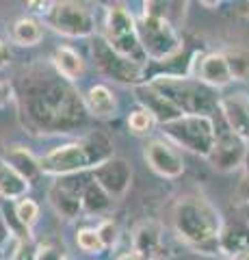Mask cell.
<instances>
[{
    "mask_svg": "<svg viewBox=\"0 0 249 260\" xmlns=\"http://www.w3.org/2000/svg\"><path fill=\"white\" fill-rule=\"evenodd\" d=\"M245 223L249 225V206H245Z\"/></svg>",
    "mask_w": 249,
    "mask_h": 260,
    "instance_id": "37",
    "label": "cell"
},
{
    "mask_svg": "<svg viewBox=\"0 0 249 260\" xmlns=\"http://www.w3.org/2000/svg\"><path fill=\"white\" fill-rule=\"evenodd\" d=\"M152 126H154V117H152L146 109H136L128 115V128H130L134 135H148Z\"/></svg>",
    "mask_w": 249,
    "mask_h": 260,
    "instance_id": "27",
    "label": "cell"
},
{
    "mask_svg": "<svg viewBox=\"0 0 249 260\" xmlns=\"http://www.w3.org/2000/svg\"><path fill=\"white\" fill-rule=\"evenodd\" d=\"M247 154L249 152L245 148V141L232 133L226 121H223L221 130L215 126V145L206 160L210 162L217 172H221V174L234 172L240 165H245Z\"/></svg>",
    "mask_w": 249,
    "mask_h": 260,
    "instance_id": "10",
    "label": "cell"
},
{
    "mask_svg": "<svg viewBox=\"0 0 249 260\" xmlns=\"http://www.w3.org/2000/svg\"><path fill=\"white\" fill-rule=\"evenodd\" d=\"M30 189V182L26 178H22L11 165L0 158V198L7 200V202H13V200H24L26 193Z\"/></svg>",
    "mask_w": 249,
    "mask_h": 260,
    "instance_id": "21",
    "label": "cell"
},
{
    "mask_svg": "<svg viewBox=\"0 0 249 260\" xmlns=\"http://www.w3.org/2000/svg\"><path fill=\"white\" fill-rule=\"evenodd\" d=\"M160 247H163V230L154 221H143L134 228L132 232V251L146 260H152L158 256Z\"/></svg>",
    "mask_w": 249,
    "mask_h": 260,
    "instance_id": "17",
    "label": "cell"
},
{
    "mask_svg": "<svg viewBox=\"0 0 249 260\" xmlns=\"http://www.w3.org/2000/svg\"><path fill=\"white\" fill-rule=\"evenodd\" d=\"M240 7H243V9H240V13H243V15H249V3H245V5H240Z\"/></svg>",
    "mask_w": 249,
    "mask_h": 260,
    "instance_id": "36",
    "label": "cell"
},
{
    "mask_svg": "<svg viewBox=\"0 0 249 260\" xmlns=\"http://www.w3.org/2000/svg\"><path fill=\"white\" fill-rule=\"evenodd\" d=\"M13 260H37V247L30 241H22L15 249Z\"/></svg>",
    "mask_w": 249,
    "mask_h": 260,
    "instance_id": "31",
    "label": "cell"
},
{
    "mask_svg": "<svg viewBox=\"0 0 249 260\" xmlns=\"http://www.w3.org/2000/svg\"><path fill=\"white\" fill-rule=\"evenodd\" d=\"M3 160L7 162V165H11L22 178H26L28 182L35 180V178L42 174L39 158H35L24 145H9V148L3 152Z\"/></svg>",
    "mask_w": 249,
    "mask_h": 260,
    "instance_id": "19",
    "label": "cell"
},
{
    "mask_svg": "<svg viewBox=\"0 0 249 260\" xmlns=\"http://www.w3.org/2000/svg\"><path fill=\"white\" fill-rule=\"evenodd\" d=\"M219 251L234 258H243L249 251V225L243 221L223 225L219 232Z\"/></svg>",
    "mask_w": 249,
    "mask_h": 260,
    "instance_id": "18",
    "label": "cell"
},
{
    "mask_svg": "<svg viewBox=\"0 0 249 260\" xmlns=\"http://www.w3.org/2000/svg\"><path fill=\"white\" fill-rule=\"evenodd\" d=\"M150 85L178 107L184 115H210L219 109V100L212 89L199 83L197 78L160 74L150 80Z\"/></svg>",
    "mask_w": 249,
    "mask_h": 260,
    "instance_id": "4",
    "label": "cell"
},
{
    "mask_svg": "<svg viewBox=\"0 0 249 260\" xmlns=\"http://www.w3.org/2000/svg\"><path fill=\"white\" fill-rule=\"evenodd\" d=\"M226 54V61L230 65L232 78L234 80H247L249 78V50H243V48H234Z\"/></svg>",
    "mask_w": 249,
    "mask_h": 260,
    "instance_id": "25",
    "label": "cell"
},
{
    "mask_svg": "<svg viewBox=\"0 0 249 260\" xmlns=\"http://www.w3.org/2000/svg\"><path fill=\"white\" fill-rule=\"evenodd\" d=\"M20 115L33 133H69L85 124L87 107L69 80L39 70L22 83Z\"/></svg>",
    "mask_w": 249,
    "mask_h": 260,
    "instance_id": "1",
    "label": "cell"
},
{
    "mask_svg": "<svg viewBox=\"0 0 249 260\" xmlns=\"http://www.w3.org/2000/svg\"><path fill=\"white\" fill-rule=\"evenodd\" d=\"M15 215H18V219L22 221L24 228H30L39 217V204L30 198H24L15 204Z\"/></svg>",
    "mask_w": 249,
    "mask_h": 260,
    "instance_id": "28",
    "label": "cell"
},
{
    "mask_svg": "<svg viewBox=\"0 0 249 260\" xmlns=\"http://www.w3.org/2000/svg\"><path fill=\"white\" fill-rule=\"evenodd\" d=\"M173 228L178 237L193 249L219 254L221 215L202 195H184L173 206Z\"/></svg>",
    "mask_w": 249,
    "mask_h": 260,
    "instance_id": "2",
    "label": "cell"
},
{
    "mask_svg": "<svg viewBox=\"0 0 249 260\" xmlns=\"http://www.w3.org/2000/svg\"><path fill=\"white\" fill-rule=\"evenodd\" d=\"M48 24L65 37H87L95 28L93 15L80 3H52L46 13Z\"/></svg>",
    "mask_w": 249,
    "mask_h": 260,
    "instance_id": "9",
    "label": "cell"
},
{
    "mask_svg": "<svg viewBox=\"0 0 249 260\" xmlns=\"http://www.w3.org/2000/svg\"><path fill=\"white\" fill-rule=\"evenodd\" d=\"M52 65H54V72L65 78V80H78L80 76L85 74V61L74 48L69 46H59L52 54Z\"/></svg>",
    "mask_w": 249,
    "mask_h": 260,
    "instance_id": "20",
    "label": "cell"
},
{
    "mask_svg": "<svg viewBox=\"0 0 249 260\" xmlns=\"http://www.w3.org/2000/svg\"><path fill=\"white\" fill-rule=\"evenodd\" d=\"M91 178L111 195V198H122V195H126V191L130 189L132 167L128 165V160L113 156L106 162H102L98 169H93Z\"/></svg>",
    "mask_w": 249,
    "mask_h": 260,
    "instance_id": "12",
    "label": "cell"
},
{
    "mask_svg": "<svg viewBox=\"0 0 249 260\" xmlns=\"http://www.w3.org/2000/svg\"><path fill=\"white\" fill-rule=\"evenodd\" d=\"M243 258H245V260H249V251H247V254H245V256H243Z\"/></svg>",
    "mask_w": 249,
    "mask_h": 260,
    "instance_id": "38",
    "label": "cell"
},
{
    "mask_svg": "<svg viewBox=\"0 0 249 260\" xmlns=\"http://www.w3.org/2000/svg\"><path fill=\"white\" fill-rule=\"evenodd\" d=\"M37 260H65L63 256V249L57 245H39L37 247Z\"/></svg>",
    "mask_w": 249,
    "mask_h": 260,
    "instance_id": "30",
    "label": "cell"
},
{
    "mask_svg": "<svg viewBox=\"0 0 249 260\" xmlns=\"http://www.w3.org/2000/svg\"><path fill=\"white\" fill-rule=\"evenodd\" d=\"M134 95L136 100L141 102V109H146L152 117H154V121H158V124H171V121H175L178 117H182L184 113L175 107V104L169 100V98H165L163 93L158 91V89H154L150 83H141L134 87Z\"/></svg>",
    "mask_w": 249,
    "mask_h": 260,
    "instance_id": "14",
    "label": "cell"
},
{
    "mask_svg": "<svg viewBox=\"0 0 249 260\" xmlns=\"http://www.w3.org/2000/svg\"><path fill=\"white\" fill-rule=\"evenodd\" d=\"M7 63H9V48H7L5 42L0 39V70H3Z\"/></svg>",
    "mask_w": 249,
    "mask_h": 260,
    "instance_id": "33",
    "label": "cell"
},
{
    "mask_svg": "<svg viewBox=\"0 0 249 260\" xmlns=\"http://www.w3.org/2000/svg\"><path fill=\"white\" fill-rule=\"evenodd\" d=\"M65 260H69V258H65Z\"/></svg>",
    "mask_w": 249,
    "mask_h": 260,
    "instance_id": "41",
    "label": "cell"
},
{
    "mask_svg": "<svg viewBox=\"0 0 249 260\" xmlns=\"http://www.w3.org/2000/svg\"><path fill=\"white\" fill-rule=\"evenodd\" d=\"M199 61H193L195 65V78L199 83H204L206 87H226L232 80V72L230 65L226 61V54L223 52H210V54H199Z\"/></svg>",
    "mask_w": 249,
    "mask_h": 260,
    "instance_id": "15",
    "label": "cell"
},
{
    "mask_svg": "<svg viewBox=\"0 0 249 260\" xmlns=\"http://www.w3.org/2000/svg\"><path fill=\"white\" fill-rule=\"evenodd\" d=\"M117 260H146V258L139 256V254H136V251H128V254H122V256H119Z\"/></svg>",
    "mask_w": 249,
    "mask_h": 260,
    "instance_id": "35",
    "label": "cell"
},
{
    "mask_svg": "<svg viewBox=\"0 0 249 260\" xmlns=\"http://www.w3.org/2000/svg\"><path fill=\"white\" fill-rule=\"evenodd\" d=\"M0 232H3V230H0ZM0 237H3V234H0Z\"/></svg>",
    "mask_w": 249,
    "mask_h": 260,
    "instance_id": "40",
    "label": "cell"
},
{
    "mask_svg": "<svg viewBox=\"0 0 249 260\" xmlns=\"http://www.w3.org/2000/svg\"><path fill=\"white\" fill-rule=\"evenodd\" d=\"M165 135L180 148L208 158L215 145V119L212 115H182L171 124L163 126Z\"/></svg>",
    "mask_w": 249,
    "mask_h": 260,
    "instance_id": "7",
    "label": "cell"
},
{
    "mask_svg": "<svg viewBox=\"0 0 249 260\" xmlns=\"http://www.w3.org/2000/svg\"><path fill=\"white\" fill-rule=\"evenodd\" d=\"M98 234H100V239H102V243H104V247H113L115 243H117V239H119V230H117V225L111 221V219H106V221H102L98 228Z\"/></svg>",
    "mask_w": 249,
    "mask_h": 260,
    "instance_id": "29",
    "label": "cell"
},
{
    "mask_svg": "<svg viewBox=\"0 0 249 260\" xmlns=\"http://www.w3.org/2000/svg\"><path fill=\"white\" fill-rule=\"evenodd\" d=\"M247 174H245V180H243V198H245V204L249 206V154H247Z\"/></svg>",
    "mask_w": 249,
    "mask_h": 260,
    "instance_id": "34",
    "label": "cell"
},
{
    "mask_svg": "<svg viewBox=\"0 0 249 260\" xmlns=\"http://www.w3.org/2000/svg\"><path fill=\"white\" fill-rule=\"evenodd\" d=\"M91 52H93V61H95V68L100 70V74L115 80V83H122V85H132V87L141 85L143 68L136 65L134 61L126 59V56L117 54L113 48L106 44L104 37L93 39Z\"/></svg>",
    "mask_w": 249,
    "mask_h": 260,
    "instance_id": "8",
    "label": "cell"
},
{
    "mask_svg": "<svg viewBox=\"0 0 249 260\" xmlns=\"http://www.w3.org/2000/svg\"><path fill=\"white\" fill-rule=\"evenodd\" d=\"M106 44L113 48L117 54L126 56V59L134 61L136 65L146 63V52L139 42V32H136V20L132 18V13H128L122 5H111L106 9Z\"/></svg>",
    "mask_w": 249,
    "mask_h": 260,
    "instance_id": "6",
    "label": "cell"
},
{
    "mask_svg": "<svg viewBox=\"0 0 249 260\" xmlns=\"http://www.w3.org/2000/svg\"><path fill=\"white\" fill-rule=\"evenodd\" d=\"M111 206H113V198H111L93 178H89V182H87L85 191H83V210L87 215H102V213H106Z\"/></svg>",
    "mask_w": 249,
    "mask_h": 260,
    "instance_id": "23",
    "label": "cell"
},
{
    "mask_svg": "<svg viewBox=\"0 0 249 260\" xmlns=\"http://www.w3.org/2000/svg\"><path fill=\"white\" fill-rule=\"evenodd\" d=\"M42 37H44L42 24L33 18H20L11 26V39L18 46H35L42 42Z\"/></svg>",
    "mask_w": 249,
    "mask_h": 260,
    "instance_id": "24",
    "label": "cell"
},
{
    "mask_svg": "<svg viewBox=\"0 0 249 260\" xmlns=\"http://www.w3.org/2000/svg\"><path fill=\"white\" fill-rule=\"evenodd\" d=\"M136 32H139L143 52L154 61H167L182 50V39L178 30L165 18L143 11V15L136 20Z\"/></svg>",
    "mask_w": 249,
    "mask_h": 260,
    "instance_id": "5",
    "label": "cell"
},
{
    "mask_svg": "<svg viewBox=\"0 0 249 260\" xmlns=\"http://www.w3.org/2000/svg\"><path fill=\"white\" fill-rule=\"evenodd\" d=\"M76 243L85 254H102V249H104V243L95 228H83V230H78Z\"/></svg>",
    "mask_w": 249,
    "mask_h": 260,
    "instance_id": "26",
    "label": "cell"
},
{
    "mask_svg": "<svg viewBox=\"0 0 249 260\" xmlns=\"http://www.w3.org/2000/svg\"><path fill=\"white\" fill-rule=\"evenodd\" d=\"M11 100V85L9 83H0V109L7 107Z\"/></svg>",
    "mask_w": 249,
    "mask_h": 260,
    "instance_id": "32",
    "label": "cell"
},
{
    "mask_svg": "<svg viewBox=\"0 0 249 260\" xmlns=\"http://www.w3.org/2000/svg\"><path fill=\"white\" fill-rule=\"evenodd\" d=\"M85 107L95 117H111L115 115V109H117L115 93L106 85H93L85 95Z\"/></svg>",
    "mask_w": 249,
    "mask_h": 260,
    "instance_id": "22",
    "label": "cell"
},
{
    "mask_svg": "<svg viewBox=\"0 0 249 260\" xmlns=\"http://www.w3.org/2000/svg\"><path fill=\"white\" fill-rule=\"evenodd\" d=\"M76 176H65L59 178L50 189H48V202L54 208V213L61 215L63 219H76L83 213V191L87 182H76Z\"/></svg>",
    "mask_w": 249,
    "mask_h": 260,
    "instance_id": "11",
    "label": "cell"
},
{
    "mask_svg": "<svg viewBox=\"0 0 249 260\" xmlns=\"http://www.w3.org/2000/svg\"><path fill=\"white\" fill-rule=\"evenodd\" d=\"M143 156H146L148 165L163 178H178L184 174V160L180 156V152L169 141L154 139L146 143Z\"/></svg>",
    "mask_w": 249,
    "mask_h": 260,
    "instance_id": "13",
    "label": "cell"
},
{
    "mask_svg": "<svg viewBox=\"0 0 249 260\" xmlns=\"http://www.w3.org/2000/svg\"><path fill=\"white\" fill-rule=\"evenodd\" d=\"M234 260H245V258H234Z\"/></svg>",
    "mask_w": 249,
    "mask_h": 260,
    "instance_id": "39",
    "label": "cell"
},
{
    "mask_svg": "<svg viewBox=\"0 0 249 260\" xmlns=\"http://www.w3.org/2000/svg\"><path fill=\"white\" fill-rule=\"evenodd\" d=\"M113 158V143L104 133H91L85 139L65 143L48 152L44 158H39V167L44 174L50 176H76L87 169H98L102 162Z\"/></svg>",
    "mask_w": 249,
    "mask_h": 260,
    "instance_id": "3",
    "label": "cell"
},
{
    "mask_svg": "<svg viewBox=\"0 0 249 260\" xmlns=\"http://www.w3.org/2000/svg\"><path fill=\"white\" fill-rule=\"evenodd\" d=\"M219 113L232 133L249 141V98L245 93H232L219 100Z\"/></svg>",
    "mask_w": 249,
    "mask_h": 260,
    "instance_id": "16",
    "label": "cell"
}]
</instances>
